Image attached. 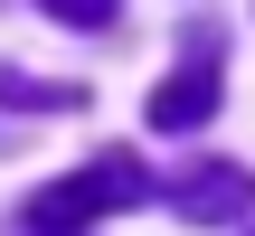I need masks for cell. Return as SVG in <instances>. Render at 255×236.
Instances as JSON below:
<instances>
[{
    "mask_svg": "<svg viewBox=\"0 0 255 236\" xmlns=\"http://www.w3.org/2000/svg\"><path fill=\"white\" fill-rule=\"evenodd\" d=\"M161 180L132 161V151H104V161H85V170H66V180H47L38 199H28V227L38 236H85L95 218H114V208H142Z\"/></svg>",
    "mask_w": 255,
    "mask_h": 236,
    "instance_id": "obj_1",
    "label": "cell"
},
{
    "mask_svg": "<svg viewBox=\"0 0 255 236\" xmlns=\"http://www.w3.org/2000/svg\"><path fill=\"white\" fill-rule=\"evenodd\" d=\"M218 95H227V66H218V38L199 28L189 57H180V76L151 85V132H199V123L218 114Z\"/></svg>",
    "mask_w": 255,
    "mask_h": 236,
    "instance_id": "obj_2",
    "label": "cell"
},
{
    "mask_svg": "<svg viewBox=\"0 0 255 236\" xmlns=\"http://www.w3.org/2000/svg\"><path fill=\"white\" fill-rule=\"evenodd\" d=\"M246 199H255V189H246V170H237V161H199V170H180V180H170V208H180V218H199V227H227Z\"/></svg>",
    "mask_w": 255,
    "mask_h": 236,
    "instance_id": "obj_3",
    "label": "cell"
},
{
    "mask_svg": "<svg viewBox=\"0 0 255 236\" xmlns=\"http://www.w3.org/2000/svg\"><path fill=\"white\" fill-rule=\"evenodd\" d=\"M0 104H38V114H66V104H76V85H38V76H9V66H0Z\"/></svg>",
    "mask_w": 255,
    "mask_h": 236,
    "instance_id": "obj_4",
    "label": "cell"
},
{
    "mask_svg": "<svg viewBox=\"0 0 255 236\" xmlns=\"http://www.w3.org/2000/svg\"><path fill=\"white\" fill-rule=\"evenodd\" d=\"M47 19H66V28H114V0H38Z\"/></svg>",
    "mask_w": 255,
    "mask_h": 236,
    "instance_id": "obj_5",
    "label": "cell"
}]
</instances>
